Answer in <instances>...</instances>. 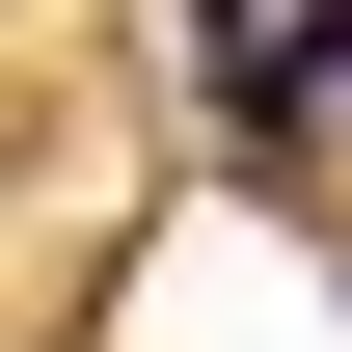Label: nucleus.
<instances>
[{
    "instance_id": "nucleus-1",
    "label": "nucleus",
    "mask_w": 352,
    "mask_h": 352,
    "mask_svg": "<svg viewBox=\"0 0 352 352\" xmlns=\"http://www.w3.org/2000/svg\"><path fill=\"white\" fill-rule=\"evenodd\" d=\"M325 109H352V0H325Z\"/></svg>"
}]
</instances>
